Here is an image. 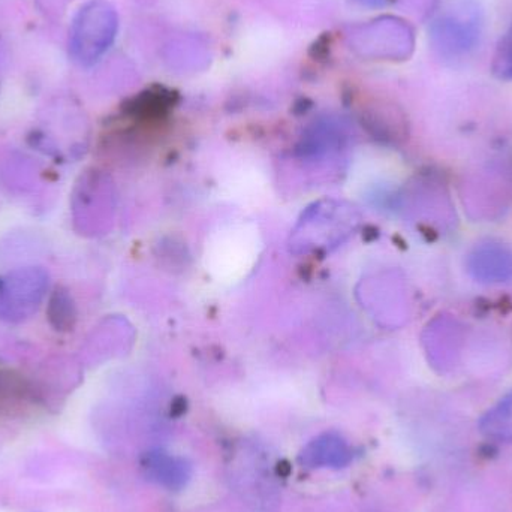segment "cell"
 <instances>
[{
  "label": "cell",
  "mask_w": 512,
  "mask_h": 512,
  "mask_svg": "<svg viewBox=\"0 0 512 512\" xmlns=\"http://www.w3.org/2000/svg\"><path fill=\"white\" fill-rule=\"evenodd\" d=\"M117 14L110 3L93 0L81 6L69 30V54L81 66L98 62L114 42Z\"/></svg>",
  "instance_id": "6da1fadb"
},
{
  "label": "cell",
  "mask_w": 512,
  "mask_h": 512,
  "mask_svg": "<svg viewBox=\"0 0 512 512\" xmlns=\"http://www.w3.org/2000/svg\"><path fill=\"white\" fill-rule=\"evenodd\" d=\"M50 276L41 267H23L0 276V319L20 324L38 312Z\"/></svg>",
  "instance_id": "7a4b0ae2"
},
{
  "label": "cell",
  "mask_w": 512,
  "mask_h": 512,
  "mask_svg": "<svg viewBox=\"0 0 512 512\" xmlns=\"http://www.w3.org/2000/svg\"><path fill=\"white\" fill-rule=\"evenodd\" d=\"M481 36V14L471 2L457 3L432 24L433 45L442 56L459 59L471 53Z\"/></svg>",
  "instance_id": "3957f363"
},
{
  "label": "cell",
  "mask_w": 512,
  "mask_h": 512,
  "mask_svg": "<svg viewBox=\"0 0 512 512\" xmlns=\"http://www.w3.org/2000/svg\"><path fill=\"white\" fill-rule=\"evenodd\" d=\"M140 469L149 483L168 492H180L185 489L194 474L192 463L188 459L161 448L146 451L141 456Z\"/></svg>",
  "instance_id": "277c9868"
},
{
  "label": "cell",
  "mask_w": 512,
  "mask_h": 512,
  "mask_svg": "<svg viewBox=\"0 0 512 512\" xmlns=\"http://www.w3.org/2000/svg\"><path fill=\"white\" fill-rule=\"evenodd\" d=\"M469 274L481 283L512 280V251L504 243L484 242L475 246L466 259Z\"/></svg>",
  "instance_id": "5b68a950"
},
{
  "label": "cell",
  "mask_w": 512,
  "mask_h": 512,
  "mask_svg": "<svg viewBox=\"0 0 512 512\" xmlns=\"http://www.w3.org/2000/svg\"><path fill=\"white\" fill-rule=\"evenodd\" d=\"M354 460V451L339 433H324L312 439L298 454V463L307 469H345Z\"/></svg>",
  "instance_id": "8992f818"
},
{
  "label": "cell",
  "mask_w": 512,
  "mask_h": 512,
  "mask_svg": "<svg viewBox=\"0 0 512 512\" xmlns=\"http://www.w3.org/2000/svg\"><path fill=\"white\" fill-rule=\"evenodd\" d=\"M478 429L492 441H512V390L481 417Z\"/></svg>",
  "instance_id": "52a82bcc"
},
{
  "label": "cell",
  "mask_w": 512,
  "mask_h": 512,
  "mask_svg": "<svg viewBox=\"0 0 512 512\" xmlns=\"http://www.w3.org/2000/svg\"><path fill=\"white\" fill-rule=\"evenodd\" d=\"M48 319L57 331L72 330L75 324V306L65 288L56 289L48 301Z\"/></svg>",
  "instance_id": "ba28073f"
},
{
  "label": "cell",
  "mask_w": 512,
  "mask_h": 512,
  "mask_svg": "<svg viewBox=\"0 0 512 512\" xmlns=\"http://www.w3.org/2000/svg\"><path fill=\"white\" fill-rule=\"evenodd\" d=\"M492 72L502 81H512V23L496 47L493 56Z\"/></svg>",
  "instance_id": "9c48e42d"
},
{
  "label": "cell",
  "mask_w": 512,
  "mask_h": 512,
  "mask_svg": "<svg viewBox=\"0 0 512 512\" xmlns=\"http://www.w3.org/2000/svg\"><path fill=\"white\" fill-rule=\"evenodd\" d=\"M45 8L50 9H59L62 11L63 6H65V0H44Z\"/></svg>",
  "instance_id": "30bf717a"
},
{
  "label": "cell",
  "mask_w": 512,
  "mask_h": 512,
  "mask_svg": "<svg viewBox=\"0 0 512 512\" xmlns=\"http://www.w3.org/2000/svg\"><path fill=\"white\" fill-rule=\"evenodd\" d=\"M367 2L373 3V5H381L385 0H367Z\"/></svg>",
  "instance_id": "8fae6325"
}]
</instances>
